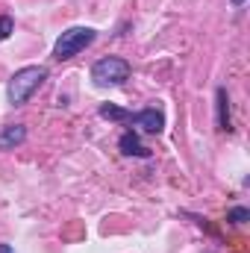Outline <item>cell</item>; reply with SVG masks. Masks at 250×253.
<instances>
[{
    "mask_svg": "<svg viewBox=\"0 0 250 253\" xmlns=\"http://www.w3.org/2000/svg\"><path fill=\"white\" fill-rule=\"evenodd\" d=\"M126 124L138 126L141 132L159 135V132L165 129V115H162V109H156V106H147V109H141V112H129V121H126Z\"/></svg>",
    "mask_w": 250,
    "mask_h": 253,
    "instance_id": "277c9868",
    "label": "cell"
},
{
    "mask_svg": "<svg viewBox=\"0 0 250 253\" xmlns=\"http://www.w3.org/2000/svg\"><path fill=\"white\" fill-rule=\"evenodd\" d=\"M129 62L121 56H103L91 65V83L97 88H115V85H124L129 80Z\"/></svg>",
    "mask_w": 250,
    "mask_h": 253,
    "instance_id": "3957f363",
    "label": "cell"
},
{
    "mask_svg": "<svg viewBox=\"0 0 250 253\" xmlns=\"http://www.w3.org/2000/svg\"><path fill=\"white\" fill-rule=\"evenodd\" d=\"M227 221H233V224H245V221H250V212L245 209V206H233V209L227 212Z\"/></svg>",
    "mask_w": 250,
    "mask_h": 253,
    "instance_id": "9c48e42d",
    "label": "cell"
},
{
    "mask_svg": "<svg viewBox=\"0 0 250 253\" xmlns=\"http://www.w3.org/2000/svg\"><path fill=\"white\" fill-rule=\"evenodd\" d=\"M47 80V68L44 65H27V68H18L9 83H6V100L12 106H24Z\"/></svg>",
    "mask_w": 250,
    "mask_h": 253,
    "instance_id": "6da1fadb",
    "label": "cell"
},
{
    "mask_svg": "<svg viewBox=\"0 0 250 253\" xmlns=\"http://www.w3.org/2000/svg\"><path fill=\"white\" fill-rule=\"evenodd\" d=\"M27 141V126L24 124H6L0 129V150H15Z\"/></svg>",
    "mask_w": 250,
    "mask_h": 253,
    "instance_id": "8992f818",
    "label": "cell"
},
{
    "mask_svg": "<svg viewBox=\"0 0 250 253\" xmlns=\"http://www.w3.org/2000/svg\"><path fill=\"white\" fill-rule=\"evenodd\" d=\"M94 39H97V30H91V27H71V30H65L56 39V44H53V59L56 62H68V59L80 56L85 47L94 44Z\"/></svg>",
    "mask_w": 250,
    "mask_h": 253,
    "instance_id": "7a4b0ae2",
    "label": "cell"
},
{
    "mask_svg": "<svg viewBox=\"0 0 250 253\" xmlns=\"http://www.w3.org/2000/svg\"><path fill=\"white\" fill-rule=\"evenodd\" d=\"M215 112H218V129L221 132H233V115H230V94L227 88H218L215 91Z\"/></svg>",
    "mask_w": 250,
    "mask_h": 253,
    "instance_id": "5b68a950",
    "label": "cell"
},
{
    "mask_svg": "<svg viewBox=\"0 0 250 253\" xmlns=\"http://www.w3.org/2000/svg\"><path fill=\"white\" fill-rule=\"evenodd\" d=\"M97 115L106 118V121H115V124H126V121H129V109L118 106V103H100Z\"/></svg>",
    "mask_w": 250,
    "mask_h": 253,
    "instance_id": "ba28073f",
    "label": "cell"
},
{
    "mask_svg": "<svg viewBox=\"0 0 250 253\" xmlns=\"http://www.w3.org/2000/svg\"><path fill=\"white\" fill-rule=\"evenodd\" d=\"M118 147H121L124 156H135V159H147V156H150V150L138 141V135H135L132 129H126L124 135L118 138Z\"/></svg>",
    "mask_w": 250,
    "mask_h": 253,
    "instance_id": "52a82bcc",
    "label": "cell"
},
{
    "mask_svg": "<svg viewBox=\"0 0 250 253\" xmlns=\"http://www.w3.org/2000/svg\"><path fill=\"white\" fill-rule=\"evenodd\" d=\"M12 33H15V21L9 15H0V42H6Z\"/></svg>",
    "mask_w": 250,
    "mask_h": 253,
    "instance_id": "30bf717a",
    "label": "cell"
},
{
    "mask_svg": "<svg viewBox=\"0 0 250 253\" xmlns=\"http://www.w3.org/2000/svg\"><path fill=\"white\" fill-rule=\"evenodd\" d=\"M0 253H15V251H12V245H0Z\"/></svg>",
    "mask_w": 250,
    "mask_h": 253,
    "instance_id": "8fae6325",
    "label": "cell"
},
{
    "mask_svg": "<svg viewBox=\"0 0 250 253\" xmlns=\"http://www.w3.org/2000/svg\"><path fill=\"white\" fill-rule=\"evenodd\" d=\"M230 3H233V6H245L248 0H230Z\"/></svg>",
    "mask_w": 250,
    "mask_h": 253,
    "instance_id": "7c38bea8",
    "label": "cell"
}]
</instances>
